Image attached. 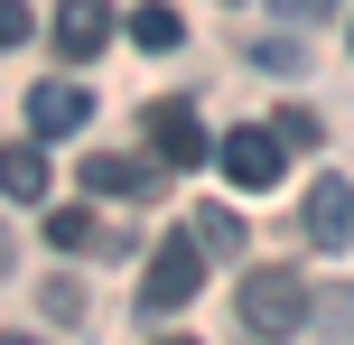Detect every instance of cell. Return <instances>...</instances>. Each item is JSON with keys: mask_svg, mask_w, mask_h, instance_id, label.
Wrapping results in <instances>:
<instances>
[{"mask_svg": "<svg viewBox=\"0 0 354 345\" xmlns=\"http://www.w3.org/2000/svg\"><path fill=\"white\" fill-rule=\"evenodd\" d=\"M233 308H243V336L280 345V336H299V327H308V308H317V299H308V280H299V271H252Z\"/></svg>", "mask_w": 354, "mask_h": 345, "instance_id": "1", "label": "cell"}, {"mask_svg": "<svg viewBox=\"0 0 354 345\" xmlns=\"http://www.w3.org/2000/svg\"><path fill=\"white\" fill-rule=\"evenodd\" d=\"M289 159H299V149H289L280 131H261V122H243V131H224V140H214V168H224L233 187H261V196L280 187Z\"/></svg>", "mask_w": 354, "mask_h": 345, "instance_id": "2", "label": "cell"}, {"mask_svg": "<svg viewBox=\"0 0 354 345\" xmlns=\"http://www.w3.org/2000/svg\"><path fill=\"white\" fill-rule=\"evenodd\" d=\"M196 280H205V243H187V234H168L159 252H149V271H140V308H149V317H168V308H187V299H196Z\"/></svg>", "mask_w": 354, "mask_h": 345, "instance_id": "3", "label": "cell"}, {"mask_svg": "<svg viewBox=\"0 0 354 345\" xmlns=\"http://www.w3.org/2000/svg\"><path fill=\"white\" fill-rule=\"evenodd\" d=\"M308 243H317V252H354V187L345 178L308 187Z\"/></svg>", "mask_w": 354, "mask_h": 345, "instance_id": "4", "label": "cell"}, {"mask_svg": "<svg viewBox=\"0 0 354 345\" xmlns=\"http://www.w3.org/2000/svg\"><path fill=\"white\" fill-rule=\"evenodd\" d=\"M149 140H159V159H168V168L214 159V140H205V122H196V103H149Z\"/></svg>", "mask_w": 354, "mask_h": 345, "instance_id": "5", "label": "cell"}, {"mask_svg": "<svg viewBox=\"0 0 354 345\" xmlns=\"http://www.w3.org/2000/svg\"><path fill=\"white\" fill-rule=\"evenodd\" d=\"M103 37H112V0H56V56L66 66L103 56Z\"/></svg>", "mask_w": 354, "mask_h": 345, "instance_id": "6", "label": "cell"}, {"mask_svg": "<svg viewBox=\"0 0 354 345\" xmlns=\"http://www.w3.org/2000/svg\"><path fill=\"white\" fill-rule=\"evenodd\" d=\"M47 234L66 243V252H131V224L93 215V205H56V215H47Z\"/></svg>", "mask_w": 354, "mask_h": 345, "instance_id": "7", "label": "cell"}, {"mask_svg": "<svg viewBox=\"0 0 354 345\" xmlns=\"http://www.w3.org/2000/svg\"><path fill=\"white\" fill-rule=\"evenodd\" d=\"M149 187H159V159H122V149L84 159V196H149Z\"/></svg>", "mask_w": 354, "mask_h": 345, "instance_id": "8", "label": "cell"}, {"mask_svg": "<svg viewBox=\"0 0 354 345\" xmlns=\"http://www.w3.org/2000/svg\"><path fill=\"white\" fill-rule=\"evenodd\" d=\"M84 112H93L84 84H28V131H47V140H66Z\"/></svg>", "mask_w": 354, "mask_h": 345, "instance_id": "9", "label": "cell"}, {"mask_svg": "<svg viewBox=\"0 0 354 345\" xmlns=\"http://www.w3.org/2000/svg\"><path fill=\"white\" fill-rule=\"evenodd\" d=\"M0 196H19V205H37V196H47V149H28V140H10V149H0Z\"/></svg>", "mask_w": 354, "mask_h": 345, "instance_id": "10", "label": "cell"}, {"mask_svg": "<svg viewBox=\"0 0 354 345\" xmlns=\"http://www.w3.org/2000/svg\"><path fill=\"white\" fill-rule=\"evenodd\" d=\"M131 47H149V56H168V47H177V10H168V0L131 10Z\"/></svg>", "mask_w": 354, "mask_h": 345, "instance_id": "11", "label": "cell"}, {"mask_svg": "<svg viewBox=\"0 0 354 345\" xmlns=\"http://www.w3.org/2000/svg\"><path fill=\"white\" fill-rule=\"evenodd\" d=\"M196 243L205 252H243V215L233 205H196Z\"/></svg>", "mask_w": 354, "mask_h": 345, "instance_id": "12", "label": "cell"}, {"mask_svg": "<svg viewBox=\"0 0 354 345\" xmlns=\"http://www.w3.org/2000/svg\"><path fill=\"white\" fill-rule=\"evenodd\" d=\"M308 317H317L326 336H354V290H326V299H317V308H308Z\"/></svg>", "mask_w": 354, "mask_h": 345, "instance_id": "13", "label": "cell"}, {"mask_svg": "<svg viewBox=\"0 0 354 345\" xmlns=\"http://www.w3.org/2000/svg\"><path fill=\"white\" fill-rule=\"evenodd\" d=\"M270 131H280L289 149H317V112H299V103H289V112H280V122H270Z\"/></svg>", "mask_w": 354, "mask_h": 345, "instance_id": "14", "label": "cell"}, {"mask_svg": "<svg viewBox=\"0 0 354 345\" xmlns=\"http://www.w3.org/2000/svg\"><path fill=\"white\" fill-rule=\"evenodd\" d=\"M47 317L75 327V317H84V280H47Z\"/></svg>", "mask_w": 354, "mask_h": 345, "instance_id": "15", "label": "cell"}, {"mask_svg": "<svg viewBox=\"0 0 354 345\" xmlns=\"http://www.w3.org/2000/svg\"><path fill=\"white\" fill-rule=\"evenodd\" d=\"M252 66H270V75H299V66H308V56H299V47H289V37H270V47H261V56H252Z\"/></svg>", "mask_w": 354, "mask_h": 345, "instance_id": "16", "label": "cell"}, {"mask_svg": "<svg viewBox=\"0 0 354 345\" xmlns=\"http://www.w3.org/2000/svg\"><path fill=\"white\" fill-rule=\"evenodd\" d=\"M28 37V0H0V47H19Z\"/></svg>", "mask_w": 354, "mask_h": 345, "instance_id": "17", "label": "cell"}, {"mask_svg": "<svg viewBox=\"0 0 354 345\" xmlns=\"http://www.w3.org/2000/svg\"><path fill=\"white\" fill-rule=\"evenodd\" d=\"M270 10H280V19H326L336 0H270Z\"/></svg>", "mask_w": 354, "mask_h": 345, "instance_id": "18", "label": "cell"}, {"mask_svg": "<svg viewBox=\"0 0 354 345\" xmlns=\"http://www.w3.org/2000/svg\"><path fill=\"white\" fill-rule=\"evenodd\" d=\"M10 261H19V243H10V224H0V271H10Z\"/></svg>", "mask_w": 354, "mask_h": 345, "instance_id": "19", "label": "cell"}, {"mask_svg": "<svg viewBox=\"0 0 354 345\" xmlns=\"http://www.w3.org/2000/svg\"><path fill=\"white\" fill-rule=\"evenodd\" d=\"M0 345H37V336H0Z\"/></svg>", "mask_w": 354, "mask_h": 345, "instance_id": "20", "label": "cell"}, {"mask_svg": "<svg viewBox=\"0 0 354 345\" xmlns=\"http://www.w3.org/2000/svg\"><path fill=\"white\" fill-rule=\"evenodd\" d=\"M159 345H196V336H159Z\"/></svg>", "mask_w": 354, "mask_h": 345, "instance_id": "21", "label": "cell"}]
</instances>
